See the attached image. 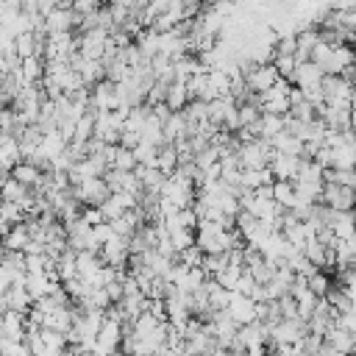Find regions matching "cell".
Masks as SVG:
<instances>
[{"mask_svg": "<svg viewBox=\"0 0 356 356\" xmlns=\"http://www.w3.org/2000/svg\"><path fill=\"white\" fill-rule=\"evenodd\" d=\"M273 153H275V147L270 145V139L256 136V139H248V142L239 145L236 159H239V167L242 170H256V167H267L270 159H273Z\"/></svg>", "mask_w": 356, "mask_h": 356, "instance_id": "cell-1", "label": "cell"}, {"mask_svg": "<svg viewBox=\"0 0 356 356\" xmlns=\"http://www.w3.org/2000/svg\"><path fill=\"white\" fill-rule=\"evenodd\" d=\"M72 195L83 206H100L111 195V189H108V184H106L103 175H92V178H81L78 184H72Z\"/></svg>", "mask_w": 356, "mask_h": 356, "instance_id": "cell-2", "label": "cell"}, {"mask_svg": "<svg viewBox=\"0 0 356 356\" xmlns=\"http://www.w3.org/2000/svg\"><path fill=\"white\" fill-rule=\"evenodd\" d=\"M289 89H292V83L286 78H278L270 89L261 92V111L286 114L289 111Z\"/></svg>", "mask_w": 356, "mask_h": 356, "instance_id": "cell-3", "label": "cell"}, {"mask_svg": "<svg viewBox=\"0 0 356 356\" xmlns=\"http://www.w3.org/2000/svg\"><path fill=\"white\" fill-rule=\"evenodd\" d=\"M320 200L331 209H356V189L345 186V184H334V181H323V192Z\"/></svg>", "mask_w": 356, "mask_h": 356, "instance_id": "cell-4", "label": "cell"}, {"mask_svg": "<svg viewBox=\"0 0 356 356\" xmlns=\"http://www.w3.org/2000/svg\"><path fill=\"white\" fill-rule=\"evenodd\" d=\"M89 106L95 111H108V108H117V83H111L108 78H100L89 86Z\"/></svg>", "mask_w": 356, "mask_h": 356, "instance_id": "cell-5", "label": "cell"}, {"mask_svg": "<svg viewBox=\"0 0 356 356\" xmlns=\"http://www.w3.org/2000/svg\"><path fill=\"white\" fill-rule=\"evenodd\" d=\"M100 259H103V264H111V267H125V261H128V256H131V250H128V236H120V234H114L111 239H106L103 245H100Z\"/></svg>", "mask_w": 356, "mask_h": 356, "instance_id": "cell-6", "label": "cell"}, {"mask_svg": "<svg viewBox=\"0 0 356 356\" xmlns=\"http://www.w3.org/2000/svg\"><path fill=\"white\" fill-rule=\"evenodd\" d=\"M278 78H281V75H278V70L273 67V61L253 64V67L245 72V83H248L253 92H264V89H270Z\"/></svg>", "mask_w": 356, "mask_h": 356, "instance_id": "cell-7", "label": "cell"}, {"mask_svg": "<svg viewBox=\"0 0 356 356\" xmlns=\"http://www.w3.org/2000/svg\"><path fill=\"white\" fill-rule=\"evenodd\" d=\"M225 309H228V314L236 320V325L256 320V300H253L250 295H242V292H234V289H231V300H228Z\"/></svg>", "mask_w": 356, "mask_h": 356, "instance_id": "cell-8", "label": "cell"}, {"mask_svg": "<svg viewBox=\"0 0 356 356\" xmlns=\"http://www.w3.org/2000/svg\"><path fill=\"white\" fill-rule=\"evenodd\" d=\"M33 245V239H31V231H28V222L22 220V222H14L3 236H0V248H6V250H28Z\"/></svg>", "mask_w": 356, "mask_h": 356, "instance_id": "cell-9", "label": "cell"}, {"mask_svg": "<svg viewBox=\"0 0 356 356\" xmlns=\"http://www.w3.org/2000/svg\"><path fill=\"white\" fill-rule=\"evenodd\" d=\"M323 70L309 58V61H298V67L292 70V75H289V83L292 86H300V89H306V86H314V83H320L323 81Z\"/></svg>", "mask_w": 356, "mask_h": 356, "instance_id": "cell-10", "label": "cell"}, {"mask_svg": "<svg viewBox=\"0 0 356 356\" xmlns=\"http://www.w3.org/2000/svg\"><path fill=\"white\" fill-rule=\"evenodd\" d=\"M328 225H331V231H334L337 239L356 236V209H334Z\"/></svg>", "mask_w": 356, "mask_h": 356, "instance_id": "cell-11", "label": "cell"}, {"mask_svg": "<svg viewBox=\"0 0 356 356\" xmlns=\"http://www.w3.org/2000/svg\"><path fill=\"white\" fill-rule=\"evenodd\" d=\"M161 131H164V142H175V139H186L189 136V122H186V114L184 108L178 111H170L161 122Z\"/></svg>", "mask_w": 356, "mask_h": 356, "instance_id": "cell-12", "label": "cell"}, {"mask_svg": "<svg viewBox=\"0 0 356 356\" xmlns=\"http://www.w3.org/2000/svg\"><path fill=\"white\" fill-rule=\"evenodd\" d=\"M267 167L273 170V175H275V178H295V172H298V167H300V156L278 153V150H275Z\"/></svg>", "mask_w": 356, "mask_h": 356, "instance_id": "cell-13", "label": "cell"}, {"mask_svg": "<svg viewBox=\"0 0 356 356\" xmlns=\"http://www.w3.org/2000/svg\"><path fill=\"white\" fill-rule=\"evenodd\" d=\"M33 303L31 292L25 289V281H14L11 286H6V309H17V312H28Z\"/></svg>", "mask_w": 356, "mask_h": 356, "instance_id": "cell-14", "label": "cell"}, {"mask_svg": "<svg viewBox=\"0 0 356 356\" xmlns=\"http://www.w3.org/2000/svg\"><path fill=\"white\" fill-rule=\"evenodd\" d=\"M17 72H19L22 83H39L44 78V58L42 56H28V58L19 61Z\"/></svg>", "mask_w": 356, "mask_h": 356, "instance_id": "cell-15", "label": "cell"}, {"mask_svg": "<svg viewBox=\"0 0 356 356\" xmlns=\"http://www.w3.org/2000/svg\"><path fill=\"white\" fill-rule=\"evenodd\" d=\"M164 103H167V108H170V111L184 108V106L189 103V89H186V81H181V78L170 81V83H167V95H164Z\"/></svg>", "mask_w": 356, "mask_h": 356, "instance_id": "cell-16", "label": "cell"}, {"mask_svg": "<svg viewBox=\"0 0 356 356\" xmlns=\"http://www.w3.org/2000/svg\"><path fill=\"white\" fill-rule=\"evenodd\" d=\"M11 175H14L17 181H22L25 186H39V181H42L44 170H42V167H36L33 161L22 159V161H17V164L11 167Z\"/></svg>", "mask_w": 356, "mask_h": 356, "instance_id": "cell-17", "label": "cell"}, {"mask_svg": "<svg viewBox=\"0 0 356 356\" xmlns=\"http://www.w3.org/2000/svg\"><path fill=\"white\" fill-rule=\"evenodd\" d=\"M17 161H22V147H19V139H17L14 134H8V136L0 142V164L11 172V167H14Z\"/></svg>", "mask_w": 356, "mask_h": 356, "instance_id": "cell-18", "label": "cell"}, {"mask_svg": "<svg viewBox=\"0 0 356 356\" xmlns=\"http://www.w3.org/2000/svg\"><path fill=\"white\" fill-rule=\"evenodd\" d=\"M270 145H273L278 153H292V156H300V153H303V142H300L295 134H289L286 128L278 131L275 136H270Z\"/></svg>", "mask_w": 356, "mask_h": 356, "instance_id": "cell-19", "label": "cell"}, {"mask_svg": "<svg viewBox=\"0 0 356 356\" xmlns=\"http://www.w3.org/2000/svg\"><path fill=\"white\" fill-rule=\"evenodd\" d=\"M256 125H259V136H261V139H270V136H275L278 131H284V114L261 111Z\"/></svg>", "mask_w": 356, "mask_h": 356, "instance_id": "cell-20", "label": "cell"}, {"mask_svg": "<svg viewBox=\"0 0 356 356\" xmlns=\"http://www.w3.org/2000/svg\"><path fill=\"white\" fill-rule=\"evenodd\" d=\"M273 200L281 203L284 209L292 206V200H295V184H292V178H275L273 181Z\"/></svg>", "mask_w": 356, "mask_h": 356, "instance_id": "cell-21", "label": "cell"}, {"mask_svg": "<svg viewBox=\"0 0 356 356\" xmlns=\"http://www.w3.org/2000/svg\"><path fill=\"white\" fill-rule=\"evenodd\" d=\"M156 167H159L161 172H167V175L178 167V150H175L172 142H164V145L159 147V153H156Z\"/></svg>", "mask_w": 356, "mask_h": 356, "instance_id": "cell-22", "label": "cell"}, {"mask_svg": "<svg viewBox=\"0 0 356 356\" xmlns=\"http://www.w3.org/2000/svg\"><path fill=\"white\" fill-rule=\"evenodd\" d=\"M331 156H334V167H342V170H353L356 167V147L339 142L331 147Z\"/></svg>", "mask_w": 356, "mask_h": 356, "instance_id": "cell-23", "label": "cell"}, {"mask_svg": "<svg viewBox=\"0 0 356 356\" xmlns=\"http://www.w3.org/2000/svg\"><path fill=\"white\" fill-rule=\"evenodd\" d=\"M323 298L331 303V309H334L337 314H339V312H348V309H350V303H353V300L345 295V289H342L337 281H331V286H328V292H325Z\"/></svg>", "mask_w": 356, "mask_h": 356, "instance_id": "cell-24", "label": "cell"}, {"mask_svg": "<svg viewBox=\"0 0 356 356\" xmlns=\"http://www.w3.org/2000/svg\"><path fill=\"white\" fill-rule=\"evenodd\" d=\"M114 170H134L136 167V156L131 147H122V145H114V156H111V164Z\"/></svg>", "mask_w": 356, "mask_h": 356, "instance_id": "cell-25", "label": "cell"}, {"mask_svg": "<svg viewBox=\"0 0 356 356\" xmlns=\"http://www.w3.org/2000/svg\"><path fill=\"white\" fill-rule=\"evenodd\" d=\"M97 209H100L103 220H108V222H111V220H117V217L125 211V206H122V200H120V195H117V192H111V195H108Z\"/></svg>", "mask_w": 356, "mask_h": 356, "instance_id": "cell-26", "label": "cell"}, {"mask_svg": "<svg viewBox=\"0 0 356 356\" xmlns=\"http://www.w3.org/2000/svg\"><path fill=\"white\" fill-rule=\"evenodd\" d=\"M225 264H228V250H222V253H203V261H200L206 275H217Z\"/></svg>", "mask_w": 356, "mask_h": 356, "instance_id": "cell-27", "label": "cell"}, {"mask_svg": "<svg viewBox=\"0 0 356 356\" xmlns=\"http://www.w3.org/2000/svg\"><path fill=\"white\" fill-rule=\"evenodd\" d=\"M273 67L278 70V75H281V78H286V81H289L292 70L298 67V58H295V53H275V56H273Z\"/></svg>", "mask_w": 356, "mask_h": 356, "instance_id": "cell-28", "label": "cell"}, {"mask_svg": "<svg viewBox=\"0 0 356 356\" xmlns=\"http://www.w3.org/2000/svg\"><path fill=\"white\" fill-rule=\"evenodd\" d=\"M156 153H159V147L150 145V142H142V139H139V145L134 147L136 164H150V167H156Z\"/></svg>", "mask_w": 356, "mask_h": 356, "instance_id": "cell-29", "label": "cell"}, {"mask_svg": "<svg viewBox=\"0 0 356 356\" xmlns=\"http://www.w3.org/2000/svg\"><path fill=\"white\" fill-rule=\"evenodd\" d=\"M306 281H309V286H312V292H314V295H325V292H328V286H331V273L317 270V273H312Z\"/></svg>", "mask_w": 356, "mask_h": 356, "instance_id": "cell-30", "label": "cell"}, {"mask_svg": "<svg viewBox=\"0 0 356 356\" xmlns=\"http://www.w3.org/2000/svg\"><path fill=\"white\" fill-rule=\"evenodd\" d=\"M100 6H97V0H72V11L78 14V17H86V14H92V11H97Z\"/></svg>", "mask_w": 356, "mask_h": 356, "instance_id": "cell-31", "label": "cell"}, {"mask_svg": "<svg viewBox=\"0 0 356 356\" xmlns=\"http://www.w3.org/2000/svg\"><path fill=\"white\" fill-rule=\"evenodd\" d=\"M331 8H339V11H350L356 6V0H328Z\"/></svg>", "mask_w": 356, "mask_h": 356, "instance_id": "cell-32", "label": "cell"}, {"mask_svg": "<svg viewBox=\"0 0 356 356\" xmlns=\"http://www.w3.org/2000/svg\"><path fill=\"white\" fill-rule=\"evenodd\" d=\"M345 28H350V31H356V6H353L350 11H345Z\"/></svg>", "mask_w": 356, "mask_h": 356, "instance_id": "cell-33", "label": "cell"}, {"mask_svg": "<svg viewBox=\"0 0 356 356\" xmlns=\"http://www.w3.org/2000/svg\"><path fill=\"white\" fill-rule=\"evenodd\" d=\"M19 3H22L25 11H36V3H39V0H19Z\"/></svg>", "mask_w": 356, "mask_h": 356, "instance_id": "cell-34", "label": "cell"}, {"mask_svg": "<svg viewBox=\"0 0 356 356\" xmlns=\"http://www.w3.org/2000/svg\"><path fill=\"white\" fill-rule=\"evenodd\" d=\"M350 128L356 131V106H350Z\"/></svg>", "mask_w": 356, "mask_h": 356, "instance_id": "cell-35", "label": "cell"}, {"mask_svg": "<svg viewBox=\"0 0 356 356\" xmlns=\"http://www.w3.org/2000/svg\"><path fill=\"white\" fill-rule=\"evenodd\" d=\"M111 3H117V6H125V8H131V3H134V0H111Z\"/></svg>", "mask_w": 356, "mask_h": 356, "instance_id": "cell-36", "label": "cell"}, {"mask_svg": "<svg viewBox=\"0 0 356 356\" xmlns=\"http://www.w3.org/2000/svg\"><path fill=\"white\" fill-rule=\"evenodd\" d=\"M350 106H356V86H353V92H350Z\"/></svg>", "mask_w": 356, "mask_h": 356, "instance_id": "cell-37", "label": "cell"}, {"mask_svg": "<svg viewBox=\"0 0 356 356\" xmlns=\"http://www.w3.org/2000/svg\"><path fill=\"white\" fill-rule=\"evenodd\" d=\"M348 312H350V314H353V320H356V300L350 303V309H348Z\"/></svg>", "mask_w": 356, "mask_h": 356, "instance_id": "cell-38", "label": "cell"}, {"mask_svg": "<svg viewBox=\"0 0 356 356\" xmlns=\"http://www.w3.org/2000/svg\"><path fill=\"white\" fill-rule=\"evenodd\" d=\"M108 3H111V0H97V6H108Z\"/></svg>", "mask_w": 356, "mask_h": 356, "instance_id": "cell-39", "label": "cell"}, {"mask_svg": "<svg viewBox=\"0 0 356 356\" xmlns=\"http://www.w3.org/2000/svg\"><path fill=\"white\" fill-rule=\"evenodd\" d=\"M353 67H356V61H353Z\"/></svg>", "mask_w": 356, "mask_h": 356, "instance_id": "cell-40", "label": "cell"}]
</instances>
